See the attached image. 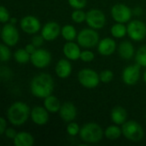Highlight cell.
<instances>
[{
  "label": "cell",
  "instance_id": "35",
  "mask_svg": "<svg viewBox=\"0 0 146 146\" xmlns=\"http://www.w3.org/2000/svg\"><path fill=\"white\" fill-rule=\"evenodd\" d=\"M9 19H10V15H9V10L7 9L6 7L1 6L0 7V21H1V22L5 24L9 21Z\"/></svg>",
  "mask_w": 146,
  "mask_h": 146
},
{
  "label": "cell",
  "instance_id": "28",
  "mask_svg": "<svg viewBox=\"0 0 146 146\" xmlns=\"http://www.w3.org/2000/svg\"><path fill=\"white\" fill-rule=\"evenodd\" d=\"M135 61L139 66L146 68V45L141 46L135 54Z\"/></svg>",
  "mask_w": 146,
  "mask_h": 146
},
{
  "label": "cell",
  "instance_id": "5",
  "mask_svg": "<svg viewBox=\"0 0 146 146\" xmlns=\"http://www.w3.org/2000/svg\"><path fill=\"white\" fill-rule=\"evenodd\" d=\"M77 43L83 48H93L98 44L99 34L93 28H84L77 35Z\"/></svg>",
  "mask_w": 146,
  "mask_h": 146
},
{
  "label": "cell",
  "instance_id": "14",
  "mask_svg": "<svg viewBox=\"0 0 146 146\" xmlns=\"http://www.w3.org/2000/svg\"><path fill=\"white\" fill-rule=\"evenodd\" d=\"M62 28L56 21H48L41 29V35L45 41H53L61 34Z\"/></svg>",
  "mask_w": 146,
  "mask_h": 146
},
{
  "label": "cell",
  "instance_id": "19",
  "mask_svg": "<svg viewBox=\"0 0 146 146\" xmlns=\"http://www.w3.org/2000/svg\"><path fill=\"white\" fill-rule=\"evenodd\" d=\"M68 59H61L59 60L55 67L56 74L61 79H67L70 76L72 73V65Z\"/></svg>",
  "mask_w": 146,
  "mask_h": 146
},
{
  "label": "cell",
  "instance_id": "24",
  "mask_svg": "<svg viewBox=\"0 0 146 146\" xmlns=\"http://www.w3.org/2000/svg\"><path fill=\"white\" fill-rule=\"evenodd\" d=\"M121 135H122V130L116 124L109 126L104 131V136L109 140H112V141L120 139Z\"/></svg>",
  "mask_w": 146,
  "mask_h": 146
},
{
  "label": "cell",
  "instance_id": "36",
  "mask_svg": "<svg viewBox=\"0 0 146 146\" xmlns=\"http://www.w3.org/2000/svg\"><path fill=\"white\" fill-rule=\"evenodd\" d=\"M44 38H43L42 35H35L32 38V44H33L37 48L40 47L43 45L44 44Z\"/></svg>",
  "mask_w": 146,
  "mask_h": 146
},
{
  "label": "cell",
  "instance_id": "1",
  "mask_svg": "<svg viewBox=\"0 0 146 146\" xmlns=\"http://www.w3.org/2000/svg\"><path fill=\"white\" fill-rule=\"evenodd\" d=\"M55 88V83L51 75L41 73L35 75L30 83V91L33 96L38 98H45L51 95Z\"/></svg>",
  "mask_w": 146,
  "mask_h": 146
},
{
  "label": "cell",
  "instance_id": "11",
  "mask_svg": "<svg viewBox=\"0 0 146 146\" xmlns=\"http://www.w3.org/2000/svg\"><path fill=\"white\" fill-rule=\"evenodd\" d=\"M30 62L37 68H44L51 62V54L45 49L38 48L31 55Z\"/></svg>",
  "mask_w": 146,
  "mask_h": 146
},
{
  "label": "cell",
  "instance_id": "10",
  "mask_svg": "<svg viewBox=\"0 0 146 146\" xmlns=\"http://www.w3.org/2000/svg\"><path fill=\"white\" fill-rule=\"evenodd\" d=\"M111 16L115 22L127 23L133 15V9L123 3H116L111 8Z\"/></svg>",
  "mask_w": 146,
  "mask_h": 146
},
{
  "label": "cell",
  "instance_id": "26",
  "mask_svg": "<svg viewBox=\"0 0 146 146\" xmlns=\"http://www.w3.org/2000/svg\"><path fill=\"white\" fill-rule=\"evenodd\" d=\"M110 33L115 38H121L127 34V27L124 25V23L116 22L111 27Z\"/></svg>",
  "mask_w": 146,
  "mask_h": 146
},
{
  "label": "cell",
  "instance_id": "12",
  "mask_svg": "<svg viewBox=\"0 0 146 146\" xmlns=\"http://www.w3.org/2000/svg\"><path fill=\"white\" fill-rule=\"evenodd\" d=\"M140 68L141 66L138 63L126 67L121 74L123 82L127 86H134L140 78Z\"/></svg>",
  "mask_w": 146,
  "mask_h": 146
},
{
  "label": "cell",
  "instance_id": "16",
  "mask_svg": "<svg viewBox=\"0 0 146 146\" xmlns=\"http://www.w3.org/2000/svg\"><path fill=\"white\" fill-rule=\"evenodd\" d=\"M59 115L65 122L74 121L77 116V109L75 105L71 102H65L62 104L59 110Z\"/></svg>",
  "mask_w": 146,
  "mask_h": 146
},
{
  "label": "cell",
  "instance_id": "2",
  "mask_svg": "<svg viewBox=\"0 0 146 146\" xmlns=\"http://www.w3.org/2000/svg\"><path fill=\"white\" fill-rule=\"evenodd\" d=\"M31 110L24 102H15L7 110L6 115L9 123L13 126L19 127L27 122L30 117Z\"/></svg>",
  "mask_w": 146,
  "mask_h": 146
},
{
  "label": "cell",
  "instance_id": "7",
  "mask_svg": "<svg viewBox=\"0 0 146 146\" xmlns=\"http://www.w3.org/2000/svg\"><path fill=\"white\" fill-rule=\"evenodd\" d=\"M1 38L6 45L15 46L20 39V34L15 26L11 23H5L1 30Z\"/></svg>",
  "mask_w": 146,
  "mask_h": 146
},
{
  "label": "cell",
  "instance_id": "3",
  "mask_svg": "<svg viewBox=\"0 0 146 146\" xmlns=\"http://www.w3.org/2000/svg\"><path fill=\"white\" fill-rule=\"evenodd\" d=\"M79 135L86 144H97L103 139L104 131L98 123L88 122L82 126Z\"/></svg>",
  "mask_w": 146,
  "mask_h": 146
},
{
  "label": "cell",
  "instance_id": "18",
  "mask_svg": "<svg viewBox=\"0 0 146 146\" xmlns=\"http://www.w3.org/2000/svg\"><path fill=\"white\" fill-rule=\"evenodd\" d=\"M116 50V43L111 38H104L99 40L98 44V51L104 56H111Z\"/></svg>",
  "mask_w": 146,
  "mask_h": 146
},
{
  "label": "cell",
  "instance_id": "32",
  "mask_svg": "<svg viewBox=\"0 0 146 146\" xmlns=\"http://www.w3.org/2000/svg\"><path fill=\"white\" fill-rule=\"evenodd\" d=\"M100 81L103 83H110L114 79V73L110 69H104L99 74Z\"/></svg>",
  "mask_w": 146,
  "mask_h": 146
},
{
  "label": "cell",
  "instance_id": "23",
  "mask_svg": "<svg viewBox=\"0 0 146 146\" xmlns=\"http://www.w3.org/2000/svg\"><path fill=\"white\" fill-rule=\"evenodd\" d=\"M61 106L62 104L59 99L52 94L44 98V107L49 111V113H58L61 109Z\"/></svg>",
  "mask_w": 146,
  "mask_h": 146
},
{
  "label": "cell",
  "instance_id": "41",
  "mask_svg": "<svg viewBox=\"0 0 146 146\" xmlns=\"http://www.w3.org/2000/svg\"><path fill=\"white\" fill-rule=\"evenodd\" d=\"M17 19L15 18V17H10V19H9V23H11V24H14V25H15L16 23H17Z\"/></svg>",
  "mask_w": 146,
  "mask_h": 146
},
{
  "label": "cell",
  "instance_id": "17",
  "mask_svg": "<svg viewBox=\"0 0 146 146\" xmlns=\"http://www.w3.org/2000/svg\"><path fill=\"white\" fill-rule=\"evenodd\" d=\"M63 54L65 57L70 61H76L80 58L81 50L80 44L74 43V41H67L62 48Z\"/></svg>",
  "mask_w": 146,
  "mask_h": 146
},
{
  "label": "cell",
  "instance_id": "30",
  "mask_svg": "<svg viewBox=\"0 0 146 146\" xmlns=\"http://www.w3.org/2000/svg\"><path fill=\"white\" fill-rule=\"evenodd\" d=\"M9 47L3 43L0 44V60L2 62L9 61L11 57V51Z\"/></svg>",
  "mask_w": 146,
  "mask_h": 146
},
{
  "label": "cell",
  "instance_id": "34",
  "mask_svg": "<svg viewBox=\"0 0 146 146\" xmlns=\"http://www.w3.org/2000/svg\"><path fill=\"white\" fill-rule=\"evenodd\" d=\"M95 55L91 50H83L80 54V60L84 62H91L94 60Z\"/></svg>",
  "mask_w": 146,
  "mask_h": 146
},
{
  "label": "cell",
  "instance_id": "37",
  "mask_svg": "<svg viewBox=\"0 0 146 146\" xmlns=\"http://www.w3.org/2000/svg\"><path fill=\"white\" fill-rule=\"evenodd\" d=\"M16 134H17L16 131H15L14 128H12V127L7 128V129L5 130L4 133H3V135H4L6 138L9 139H14L15 138Z\"/></svg>",
  "mask_w": 146,
  "mask_h": 146
},
{
  "label": "cell",
  "instance_id": "25",
  "mask_svg": "<svg viewBox=\"0 0 146 146\" xmlns=\"http://www.w3.org/2000/svg\"><path fill=\"white\" fill-rule=\"evenodd\" d=\"M61 34L66 41H74L77 38V32L73 25H64L62 27Z\"/></svg>",
  "mask_w": 146,
  "mask_h": 146
},
{
  "label": "cell",
  "instance_id": "21",
  "mask_svg": "<svg viewBox=\"0 0 146 146\" xmlns=\"http://www.w3.org/2000/svg\"><path fill=\"white\" fill-rule=\"evenodd\" d=\"M110 117L112 121L120 126V125H123L127 119V112L126 110V109H124L121 106H115L113 108V110H111L110 113Z\"/></svg>",
  "mask_w": 146,
  "mask_h": 146
},
{
  "label": "cell",
  "instance_id": "9",
  "mask_svg": "<svg viewBox=\"0 0 146 146\" xmlns=\"http://www.w3.org/2000/svg\"><path fill=\"white\" fill-rule=\"evenodd\" d=\"M127 35L133 41H142L146 37V25L139 20L130 21L127 26Z\"/></svg>",
  "mask_w": 146,
  "mask_h": 146
},
{
  "label": "cell",
  "instance_id": "22",
  "mask_svg": "<svg viewBox=\"0 0 146 146\" xmlns=\"http://www.w3.org/2000/svg\"><path fill=\"white\" fill-rule=\"evenodd\" d=\"M13 141L15 146H32L34 144V138L27 132H19Z\"/></svg>",
  "mask_w": 146,
  "mask_h": 146
},
{
  "label": "cell",
  "instance_id": "6",
  "mask_svg": "<svg viewBox=\"0 0 146 146\" xmlns=\"http://www.w3.org/2000/svg\"><path fill=\"white\" fill-rule=\"evenodd\" d=\"M78 81L80 84L87 89L96 88L100 81L99 74L92 68H83L78 73Z\"/></svg>",
  "mask_w": 146,
  "mask_h": 146
},
{
  "label": "cell",
  "instance_id": "13",
  "mask_svg": "<svg viewBox=\"0 0 146 146\" xmlns=\"http://www.w3.org/2000/svg\"><path fill=\"white\" fill-rule=\"evenodd\" d=\"M20 26L21 30L27 34H35L41 29L39 20L33 15H26L21 18Z\"/></svg>",
  "mask_w": 146,
  "mask_h": 146
},
{
  "label": "cell",
  "instance_id": "42",
  "mask_svg": "<svg viewBox=\"0 0 146 146\" xmlns=\"http://www.w3.org/2000/svg\"><path fill=\"white\" fill-rule=\"evenodd\" d=\"M144 81L145 82L146 84V70L145 71V73H144Z\"/></svg>",
  "mask_w": 146,
  "mask_h": 146
},
{
  "label": "cell",
  "instance_id": "20",
  "mask_svg": "<svg viewBox=\"0 0 146 146\" xmlns=\"http://www.w3.org/2000/svg\"><path fill=\"white\" fill-rule=\"evenodd\" d=\"M118 53L122 59L130 60L135 55V49L130 41H122L118 47Z\"/></svg>",
  "mask_w": 146,
  "mask_h": 146
},
{
  "label": "cell",
  "instance_id": "40",
  "mask_svg": "<svg viewBox=\"0 0 146 146\" xmlns=\"http://www.w3.org/2000/svg\"><path fill=\"white\" fill-rule=\"evenodd\" d=\"M143 13V9L140 8V7H136L133 9V14L135 15H141Z\"/></svg>",
  "mask_w": 146,
  "mask_h": 146
},
{
  "label": "cell",
  "instance_id": "4",
  "mask_svg": "<svg viewBox=\"0 0 146 146\" xmlns=\"http://www.w3.org/2000/svg\"><path fill=\"white\" fill-rule=\"evenodd\" d=\"M122 135L133 143L140 142L145 137V131L142 126L135 121H127L121 125Z\"/></svg>",
  "mask_w": 146,
  "mask_h": 146
},
{
  "label": "cell",
  "instance_id": "29",
  "mask_svg": "<svg viewBox=\"0 0 146 146\" xmlns=\"http://www.w3.org/2000/svg\"><path fill=\"white\" fill-rule=\"evenodd\" d=\"M71 19L75 23H82L83 21H86V13L82 9H74L71 14Z\"/></svg>",
  "mask_w": 146,
  "mask_h": 146
},
{
  "label": "cell",
  "instance_id": "39",
  "mask_svg": "<svg viewBox=\"0 0 146 146\" xmlns=\"http://www.w3.org/2000/svg\"><path fill=\"white\" fill-rule=\"evenodd\" d=\"M37 47L33 44H27L26 46H25V49H26V50L30 54V55H32L37 49H36Z\"/></svg>",
  "mask_w": 146,
  "mask_h": 146
},
{
  "label": "cell",
  "instance_id": "33",
  "mask_svg": "<svg viewBox=\"0 0 146 146\" xmlns=\"http://www.w3.org/2000/svg\"><path fill=\"white\" fill-rule=\"evenodd\" d=\"M68 4L74 9H82L86 6L87 0H68Z\"/></svg>",
  "mask_w": 146,
  "mask_h": 146
},
{
  "label": "cell",
  "instance_id": "8",
  "mask_svg": "<svg viewBox=\"0 0 146 146\" xmlns=\"http://www.w3.org/2000/svg\"><path fill=\"white\" fill-rule=\"evenodd\" d=\"M86 24L89 27L95 30L103 28L106 24V16L104 13L98 9H92L86 12Z\"/></svg>",
  "mask_w": 146,
  "mask_h": 146
},
{
  "label": "cell",
  "instance_id": "31",
  "mask_svg": "<svg viewBox=\"0 0 146 146\" xmlns=\"http://www.w3.org/2000/svg\"><path fill=\"white\" fill-rule=\"evenodd\" d=\"M66 131H67V133H68V134L69 136L74 137V136L80 134V127L78 123H76L74 121H71V122H68V125L67 126Z\"/></svg>",
  "mask_w": 146,
  "mask_h": 146
},
{
  "label": "cell",
  "instance_id": "27",
  "mask_svg": "<svg viewBox=\"0 0 146 146\" xmlns=\"http://www.w3.org/2000/svg\"><path fill=\"white\" fill-rule=\"evenodd\" d=\"M14 58L19 64H25L31 59V55L26 50L25 48H20L14 53Z\"/></svg>",
  "mask_w": 146,
  "mask_h": 146
},
{
  "label": "cell",
  "instance_id": "15",
  "mask_svg": "<svg viewBox=\"0 0 146 146\" xmlns=\"http://www.w3.org/2000/svg\"><path fill=\"white\" fill-rule=\"evenodd\" d=\"M30 118L38 126H44L49 121V111L41 106H36L31 110Z\"/></svg>",
  "mask_w": 146,
  "mask_h": 146
},
{
  "label": "cell",
  "instance_id": "38",
  "mask_svg": "<svg viewBox=\"0 0 146 146\" xmlns=\"http://www.w3.org/2000/svg\"><path fill=\"white\" fill-rule=\"evenodd\" d=\"M6 129H7V121L3 117H1L0 118V134L3 135Z\"/></svg>",
  "mask_w": 146,
  "mask_h": 146
}]
</instances>
